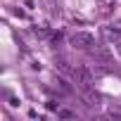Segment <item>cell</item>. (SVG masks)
I'll list each match as a JSON object with an SVG mask.
<instances>
[{"mask_svg":"<svg viewBox=\"0 0 121 121\" xmlns=\"http://www.w3.org/2000/svg\"><path fill=\"white\" fill-rule=\"evenodd\" d=\"M69 43H71L74 48H78V50H93V48H95V36L88 33V31H76V33L69 38Z\"/></svg>","mask_w":121,"mask_h":121,"instance_id":"1","label":"cell"},{"mask_svg":"<svg viewBox=\"0 0 121 121\" xmlns=\"http://www.w3.org/2000/svg\"><path fill=\"white\" fill-rule=\"evenodd\" d=\"M71 78H74V81H76L81 88H86V90L93 86V74H90L86 67H76V69L71 71Z\"/></svg>","mask_w":121,"mask_h":121,"instance_id":"2","label":"cell"},{"mask_svg":"<svg viewBox=\"0 0 121 121\" xmlns=\"http://www.w3.org/2000/svg\"><path fill=\"white\" fill-rule=\"evenodd\" d=\"M86 100H88V102H86L88 107H100V97H97V93H90V90H88V93H86Z\"/></svg>","mask_w":121,"mask_h":121,"instance_id":"3","label":"cell"},{"mask_svg":"<svg viewBox=\"0 0 121 121\" xmlns=\"http://www.w3.org/2000/svg\"><path fill=\"white\" fill-rule=\"evenodd\" d=\"M57 116H59V119H74L76 114H74L71 109H57Z\"/></svg>","mask_w":121,"mask_h":121,"instance_id":"4","label":"cell"},{"mask_svg":"<svg viewBox=\"0 0 121 121\" xmlns=\"http://www.w3.org/2000/svg\"><path fill=\"white\" fill-rule=\"evenodd\" d=\"M48 109H59V102H55V100H50V102H48Z\"/></svg>","mask_w":121,"mask_h":121,"instance_id":"5","label":"cell"},{"mask_svg":"<svg viewBox=\"0 0 121 121\" xmlns=\"http://www.w3.org/2000/svg\"><path fill=\"white\" fill-rule=\"evenodd\" d=\"M59 40H62V33H55V36H52V45H57Z\"/></svg>","mask_w":121,"mask_h":121,"instance_id":"6","label":"cell"},{"mask_svg":"<svg viewBox=\"0 0 121 121\" xmlns=\"http://www.w3.org/2000/svg\"><path fill=\"white\" fill-rule=\"evenodd\" d=\"M116 48H119V52H121V43H116Z\"/></svg>","mask_w":121,"mask_h":121,"instance_id":"7","label":"cell"}]
</instances>
